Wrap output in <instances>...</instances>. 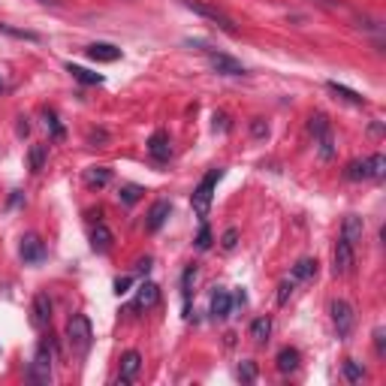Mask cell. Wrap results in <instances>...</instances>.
I'll return each instance as SVG.
<instances>
[{"instance_id": "1", "label": "cell", "mask_w": 386, "mask_h": 386, "mask_svg": "<svg viewBox=\"0 0 386 386\" xmlns=\"http://www.w3.org/2000/svg\"><path fill=\"white\" fill-rule=\"evenodd\" d=\"M224 178V169L215 167V169H208L206 176L199 178V185L193 187V196H190V206L193 211L206 220L208 217V208H211V199H215V187H217V181Z\"/></svg>"}, {"instance_id": "2", "label": "cell", "mask_w": 386, "mask_h": 386, "mask_svg": "<svg viewBox=\"0 0 386 386\" xmlns=\"http://www.w3.org/2000/svg\"><path fill=\"white\" fill-rule=\"evenodd\" d=\"M67 341L72 347L76 356H85L94 344V329H91V320L85 314H72L67 320Z\"/></svg>"}, {"instance_id": "3", "label": "cell", "mask_w": 386, "mask_h": 386, "mask_svg": "<svg viewBox=\"0 0 386 386\" xmlns=\"http://www.w3.org/2000/svg\"><path fill=\"white\" fill-rule=\"evenodd\" d=\"M52 360H54V344L49 341V338H43V341L36 344L31 369H27V380L31 383H49L52 380Z\"/></svg>"}, {"instance_id": "4", "label": "cell", "mask_w": 386, "mask_h": 386, "mask_svg": "<svg viewBox=\"0 0 386 386\" xmlns=\"http://www.w3.org/2000/svg\"><path fill=\"white\" fill-rule=\"evenodd\" d=\"M344 176L350 181H369V178H383L386 176V157L383 154H371V157L347 163Z\"/></svg>"}, {"instance_id": "5", "label": "cell", "mask_w": 386, "mask_h": 386, "mask_svg": "<svg viewBox=\"0 0 386 386\" xmlns=\"http://www.w3.org/2000/svg\"><path fill=\"white\" fill-rule=\"evenodd\" d=\"M187 9H193L196 15L202 18H208V22H215L220 31H226V33H236V22L229 18V13L224 6H217V3H208V0H181Z\"/></svg>"}, {"instance_id": "6", "label": "cell", "mask_w": 386, "mask_h": 386, "mask_svg": "<svg viewBox=\"0 0 386 386\" xmlns=\"http://www.w3.org/2000/svg\"><path fill=\"white\" fill-rule=\"evenodd\" d=\"M311 133H314V145L320 151L323 160H332L335 157V136H332V124H329L326 115H314L311 118Z\"/></svg>"}, {"instance_id": "7", "label": "cell", "mask_w": 386, "mask_h": 386, "mask_svg": "<svg viewBox=\"0 0 386 386\" xmlns=\"http://www.w3.org/2000/svg\"><path fill=\"white\" fill-rule=\"evenodd\" d=\"M332 323H335V332L338 338H350L353 332V326H356V314H353V308H350V302H344V299H335L332 302Z\"/></svg>"}, {"instance_id": "8", "label": "cell", "mask_w": 386, "mask_h": 386, "mask_svg": "<svg viewBox=\"0 0 386 386\" xmlns=\"http://www.w3.org/2000/svg\"><path fill=\"white\" fill-rule=\"evenodd\" d=\"M208 67L217 72V76H245V63L236 61L233 54H224V52H208Z\"/></svg>"}, {"instance_id": "9", "label": "cell", "mask_w": 386, "mask_h": 386, "mask_svg": "<svg viewBox=\"0 0 386 386\" xmlns=\"http://www.w3.org/2000/svg\"><path fill=\"white\" fill-rule=\"evenodd\" d=\"M332 272L335 275H350L353 265H356V251L350 242H344V238H338L335 242V251H332Z\"/></svg>"}, {"instance_id": "10", "label": "cell", "mask_w": 386, "mask_h": 386, "mask_svg": "<svg viewBox=\"0 0 386 386\" xmlns=\"http://www.w3.org/2000/svg\"><path fill=\"white\" fill-rule=\"evenodd\" d=\"M18 256L27 263V265H33V263H43L45 260V245H43V238L40 236H24L22 238V245H18Z\"/></svg>"}, {"instance_id": "11", "label": "cell", "mask_w": 386, "mask_h": 386, "mask_svg": "<svg viewBox=\"0 0 386 386\" xmlns=\"http://www.w3.org/2000/svg\"><path fill=\"white\" fill-rule=\"evenodd\" d=\"M31 323L36 329H45L52 323V299L45 293H36L33 296V305H31Z\"/></svg>"}, {"instance_id": "12", "label": "cell", "mask_w": 386, "mask_h": 386, "mask_svg": "<svg viewBox=\"0 0 386 386\" xmlns=\"http://www.w3.org/2000/svg\"><path fill=\"white\" fill-rule=\"evenodd\" d=\"M148 154H151V160H157V163H167V160H169L172 145H169L167 130H154V133H151V139H148Z\"/></svg>"}, {"instance_id": "13", "label": "cell", "mask_w": 386, "mask_h": 386, "mask_svg": "<svg viewBox=\"0 0 386 386\" xmlns=\"http://www.w3.org/2000/svg\"><path fill=\"white\" fill-rule=\"evenodd\" d=\"M85 54L91 61H97V63H115L118 58H121V49L112 45V43H91L85 49Z\"/></svg>"}, {"instance_id": "14", "label": "cell", "mask_w": 386, "mask_h": 386, "mask_svg": "<svg viewBox=\"0 0 386 386\" xmlns=\"http://www.w3.org/2000/svg\"><path fill=\"white\" fill-rule=\"evenodd\" d=\"M160 302V287L157 284H151V281H142L139 284V290H136V302H133V308L139 311V308H154Z\"/></svg>"}, {"instance_id": "15", "label": "cell", "mask_w": 386, "mask_h": 386, "mask_svg": "<svg viewBox=\"0 0 386 386\" xmlns=\"http://www.w3.org/2000/svg\"><path fill=\"white\" fill-rule=\"evenodd\" d=\"M142 369V356L136 353V350H127L121 356V371H118V383H133L136 380V374H139Z\"/></svg>"}, {"instance_id": "16", "label": "cell", "mask_w": 386, "mask_h": 386, "mask_svg": "<svg viewBox=\"0 0 386 386\" xmlns=\"http://www.w3.org/2000/svg\"><path fill=\"white\" fill-rule=\"evenodd\" d=\"M112 245H115V236L106 224H97L94 229H91V247H94V254H109Z\"/></svg>"}, {"instance_id": "17", "label": "cell", "mask_w": 386, "mask_h": 386, "mask_svg": "<svg viewBox=\"0 0 386 386\" xmlns=\"http://www.w3.org/2000/svg\"><path fill=\"white\" fill-rule=\"evenodd\" d=\"M169 211H172V206L167 199H157L151 206V211H148V220H145V229H148V233H157V229L167 224V217H169Z\"/></svg>"}, {"instance_id": "18", "label": "cell", "mask_w": 386, "mask_h": 386, "mask_svg": "<svg viewBox=\"0 0 386 386\" xmlns=\"http://www.w3.org/2000/svg\"><path fill=\"white\" fill-rule=\"evenodd\" d=\"M362 233H365L362 217H360V215H347L344 224H341V238H344V242H350V245L356 247V245L362 242Z\"/></svg>"}, {"instance_id": "19", "label": "cell", "mask_w": 386, "mask_h": 386, "mask_svg": "<svg viewBox=\"0 0 386 386\" xmlns=\"http://www.w3.org/2000/svg\"><path fill=\"white\" fill-rule=\"evenodd\" d=\"M229 311H233V296H229L226 290H217L215 296H211V317H215V320H226Z\"/></svg>"}, {"instance_id": "20", "label": "cell", "mask_w": 386, "mask_h": 386, "mask_svg": "<svg viewBox=\"0 0 386 386\" xmlns=\"http://www.w3.org/2000/svg\"><path fill=\"white\" fill-rule=\"evenodd\" d=\"M299 360H302V356H299L296 347H284V350L278 353V371L281 374H293L299 369Z\"/></svg>"}, {"instance_id": "21", "label": "cell", "mask_w": 386, "mask_h": 386, "mask_svg": "<svg viewBox=\"0 0 386 386\" xmlns=\"http://www.w3.org/2000/svg\"><path fill=\"white\" fill-rule=\"evenodd\" d=\"M317 275V260H311V256H305V260H299L296 265H293V272H290V281H308V278H314Z\"/></svg>"}, {"instance_id": "22", "label": "cell", "mask_w": 386, "mask_h": 386, "mask_svg": "<svg viewBox=\"0 0 386 386\" xmlns=\"http://www.w3.org/2000/svg\"><path fill=\"white\" fill-rule=\"evenodd\" d=\"M67 72L79 82V85H103V76H100V72H91L85 67H79V63H70Z\"/></svg>"}, {"instance_id": "23", "label": "cell", "mask_w": 386, "mask_h": 386, "mask_svg": "<svg viewBox=\"0 0 386 386\" xmlns=\"http://www.w3.org/2000/svg\"><path fill=\"white\" fill-rule=\"evenodd\" d=\"M85 181H88V187H106L109 181H112V169H106V167H91L85 172Z\"/></svg>"}, {"instance_id": "24", "label": "cell", "mask_w": 386, "mask_h": 386, "mask_svg": "<svg viewBox=\"0 0 386 386\" xmlns=\"http://www.w3.org/2000/svg\"><path fill=\"white\" fill-rule=\"evenodd\" d=\"M326 88L332 91V94H338L341 100H347V103H353V106H365V97H362V94H356V91H350L347 85H338V82H326Z\"/></svg>"}, {"instance_id": "25", "label": "cell", "mask_w": 386, "mask_h": 386, "mask_svg": "<svg viewBox=\"0 0 386 386\" xmlns=\"http://www.w3.org/2000/svg\"><path fill=\"white\" fill-rule=\"evenodd\" d=\"M43 121H45V130L52 133V139H54V142H61L63 136H67V130H63V124L58 121V115H54L52 109H43Z\"/></svg>"}, {"instance_id": "26", "label": "cell", "mask_w": 386, "mask_h": 386, "mask_svg": "<svg viewBox=\"0 0 386 386\" xmlns=\"http://www.w3.org/2000/svg\"><path fill=\"white\" fill-rule=\"evenodd\" d=\"M45 157H49V148H45V145H33V148L27 151V167H31V172H43Z\"/></svg>"}, {"instance_id": "27", "label": "cell", "mask_w": 386, "mask_h": 386, "mask_svg": "<svg viewBox=\"0 0 386 386\" xmlns=\"http://www.w3.org/2000/svg\"><path fill=\"white\" fill-rule=\"evenodd\" d=\"M269 335H272V320L269 317H256L254 323H251V338H254L256 344H263Z\"/></svg>"}, {"instance_id": "28", "label": "cell", "mask_w": 386, "mask_h": 386, "mask_svg": "<svg viewBox=\"0 0 386 386\" xmlns=\"http://www.w3.org/2000/svg\"><path fill=\"white\" fill-rule=\"evenodd\" d=\"M344 378L350 380V383H360V380L365 378V369H362V365L356 362V360H347V362H344Z\"/></svg>"}, {"instance_id": "29", "label": "cell", "mask_w": 386, "mask_h": 386, "mask_svg": "<svg viewBox=\"0 0 386 386\" xmlns=\"http://www.w3.org/2000/svg\"><path fill=\"white\" fill-rule=\"evenodd\" d=\"M139 196H142V187H136V185H127V187H121V193H118V199H121L124 206H136Z\"/></svg>"}, {"instance_id": "30", "label": "cell", "mask_w": 386, "mask_h": 386, "mask_svg": "<svg viewBox=\"0 0 386 386\" xmlns=\"http://www.w3.org/2000/svg\"><path fill=\"white\" fill-rule=\"evenodd\" d=\"M196 247L199 251H208L211 247V226L202 220V226H199V236H196Z\"/></svg>"}, {"instance_id": "31", "label": "cell", "mask_w": 386, "mask_h": 386, "mask_svg": "<svg viewBox=\"0 0 386 386\" xmlns=\"http://www.w3.org/2000/svg\"><path fill=\"white\" fill-rule=\"evenodd\" d=\"M238 380L254 383L256 380V365L254 362H242V365H238Z\"/></svg>"}, {"instance_id": "32", "label": "cell", "mask_w": 386, "mask_h": 386, "mask_svg": "<svg viewBox=\"0 0 386 386\" xmlns=\"http://www.w3.org/2000/svg\"><path fill=\"white\" fill-rule=\"evenodd\" d=\"M0 33L18 36V40H31V43H36V40H40V36H36V33H31V31H15V27H9V24H0Z\"/></svg>"}, {"instance_id": "33", "label": "cell", "mask_w": 386, "mask_h": 386, "mask_svg": "<svg viewBox=\"0 0 386 386\" xmlns=\"http://www.w3.org/2000/svg\"><path fill=\"white\" fill-rule=\"evenodd\" d=\"M251 136H256V139H265V136H269V124H265L263 118H254V121H251Z\"/></svg>"}, {"instance_id": "34", "label": "cell", "mask_w": 386, "mask_h": 386, "mask_svg": "<svg viewBox=\"0 0 386 386\" xmlns=\"http://www.w3.org/2000/svg\"><path fill=\"white\" fill-rule=\"evenodd\" d=\"M293 287H296V281H281V287H278V305H287V299L293 296Z\"/></svg>"}, {"instance_id": "35", "label": "cell", "mask_w": 386, "mask_h": 386, "mask_svg": "<svg viewBox=\"0 0 386 386\" xmlns=\"http://www.w3.org/2000/svg\"><path fill=\"white\" fill-rule=\"evenodd\" d=\"M236 242H238V229H226V233H224V238H220V245H224V251H233V247H236Z\"/></svg>"}, {"instance_id": "36", "label": "cell", "mask_w": 386, "mask_h": 386, "mask_svg": "<svg viewBox=\"0 0 386 386\" xmlns=\"http://www.w3.org/2000/svg\"><path fill=\"white\" fill-rule=\"evenodd\" d=\"M374 350H378V356H386V332L383 329H374Z\"/></svg>"}, {"instance_id": "37", "label": "cell", "mask_w": 386, "mask_h": 386, "mask_svg": "<svg viewBox=\"0 0 386 386\" xmlns=\"http://www.w3.org/2000/svg\"><path fill=\"white\" fill-rule=\"evenodd\" d=\"M215 130H220V133H226V130H229V118H226L224 112H217V115H215Z\"/></svg>"}, {"instance_id": "38", "label": "cell", "mask_w": 386, "mask_h": 386, "mask_svg": "<svg viewBox=\"0 0 386 386\" xmlns=\"http://www.w3.org/2000/svg\"><path fill=\"white\" fill-rule=\"evenodd\" d=\"M130 284H133L130 278H118V281H115V293H118V296H124V293H130Z\"/></svg>"}, {"instance_id": "39", "label": "cell", "mask_w": 386, "mask_h": 386, "mask_svg": "<svg viewBox=\"0 0 386 386\" xmlns=\"http://www.w3.org/2000/svg\"><path fill=\"white\" fill-rule=\"evenodd\" d=\"M31 133V124H27V118H18V136H27Z\"/></svg>"}, {"instance_id": "40", "label": "cell", "mask_w": 386, "mask_h": 386, "mask_svg": "<svg viewBox=\"0 0 386 386\" xmlns=\"http://www.w3.org/2000/svg\"><path fill=\"white\" fill-rule=\"evenodd\" d=\"M233 305H247V296H245V290H238L236 296H233Z\"/></svg>"}, {"instance_id": "41", "label": "cell", "mask_w": 386, "mask_h": 386, "mask_svg": "<svg viewBox=\"0 0 386 386\" xmlns=\"http://www.w3.org/2000/svg\"><path fill=\"white\" fill-rule=\"evenodd\" d=\"M136 269H139V272H148V269H151V256H145V260L136 263Z\"/></svg>"}, {"instance_id": "42", "label": "cell", "mask_w": 386, "mask_h": 386, "mask_svg": "<svg viewBox=\"0 0 386 386\" xmlns=\"http://www.w3.org/2000/svg\"><path fill=\"white\" fill-rule=\"evenodd\" d=\"M103 139H106L103 130H100V133H91V142H103Z\"/></svg>"}, {"instance_id": "43", "label": "cell", "mask_w": 386, "mask_h": 386, "mask_svg": "<svg viewBox=\"0 0 386 386\" xmlns=\"http://www.w3.org/2000/svg\"><path fill=\"white\" fill-rule=\"evenodd\" d=\"M36 3H43V6H58V0H36Z\"/></svg>"}, {"instance_id": "44", "label": "cell", "mask_w": 386, "mask_h": 386, "mask_svg": "<svg viewBox=\"0 0 386 386\" xmlns=\"http://www.w3.org/2000/svg\"><path fill=\"white\" fill-rule=\"evenodd\" d=\"M3 88H6V85H3V76H0V91H3Z\"/></svg>"}]
</instances>
